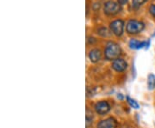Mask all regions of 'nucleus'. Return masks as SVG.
<instances>
[{
    "instance_id": "4",
    "label": "nucleus",
    "mask_w": 155,
    "mask_h": 128,
    "mask_svg": "<svg viewBox=\"0 0 155 128\" xmlns=\"http://www.w3.org/2000/svg\"><path fill=\"white\" fill-rule=\"evenodd\" d=\"M110 28L112 33L116 36H122L123 31H124V22L121 19L115 20L110 22Z\"/></svg>"
},
{
    "instance_id": "13",
    "label": "nucleus",
    "mask_w": 155,
    "mask_h": 128,
    "mask_svg": "<svg viewBox=\"0 0 155 128\" xmlns=\"http://www.w3.org/2000/svg\"><path fill=\"white\" fill-rule=\"evenodd\" d=\"M97 34H99L101 36L103 37H107V36H110V34L109 32V30L107 29L104 27H102V28H99L97 29Z\"/></svg>"
},
{
    "instance_id": "18",
    "label": "nucleus",
    "mask_w": 155,
    "mask_h": 128,
    "mask_svg": "<svg viewBox=\"0 0 155 128\" xmlns=\"http://www.w3.org/2000/svg\"><path fill=\"white\" fill-rule=\"evenodd\" d=\"M153 37H155V33L153 34Z\"/></svg>"
},
{
    "instance_id": "15",
    "label": "nucleus",
    "mask_w": 155,
    "mask_h": 128,
    "mask_svg": "<svg viewBox=\"0 0 155 128\" xmlns=\"http://www.w3.org/2000/svg\"><path fill=\"white\" fill-rule=\"evenodd\" d=\"M128 0H117V3L120 5H127Z\"/></svg>"
},
{
    "instance_id": "17",
    "label": "nucleus",
    "mask_w": 155,
    "mask_h": 128,
    "mask_svg": "<svg viewBox=\"0 0 155 128\" xmlns=\"http://www.w3.org/2000/svg\"><path fill=\"white\" fill-rule=\"evenodd\" d=\"M117 97H118L120 100H122V99H123V96L122 95V94H119V95H117Z\"/></svg>"
},
{
    "instance_id": "6",
    "label": "nucleus",
    "mask_w": 155,
    "mask_h": 128,
    "mask_svg": "<svg viewBox=\"0 0 155 128\" xmlns=\"http://www.w3.org/2000/svg\"><path fill=\"white\" fill-rule=\"evenodd\" d=\"M112 68L117 72H122L127 68V63L123 59L118 58L112 62Z\"/></svg>"
},
{
    "instance_id": "3",
    "label": "nucleus",
    "mask_w": 155,
    "mask_h": 128,
    "mask_svg": "<svg viewBox=\"0 0 155 128\" xmlns=\"http://www.w3.org/2000/svg\"><path fill=\"white\" fill-rule=\"evenodd\" d=\"M121 11H122L121 5L118 3H116L111 0L107 1L104 6V11L108 16H115L116 14L120 13Z\"/></svg>"
},
{
    "instance_id": "1",
    "label": "nucleus",
    "mask_w": 155,
    "mask_h": 128,
    "mask_svg": "<svg viewBox=\"0 0 155 128\" xmlns=\"http://www.w3.org/2000/svg\"><path fill=\"white\" fill-rule=\"evenodd\" d=\"M121 52L122 51H121V47L119 46V45L116 42L110 41L107 43L105 49H104L105 59L108 60H115L121 55Z\"/></svg>"
},
{
    "instance_id": "16",
    "label": "nucleus",
    "mask_w": 155,
    "mask_h": 128,
    "mask_svg": "<svg viewBox=\"0 0 155 128\" xmlns=\"http://www.w3.org/2000/svg\"><path fill=\"white\" fill-rule=\"evenodd\" d=\"M150 41H151L150 40H148L147 41H146V46H145V48H146V49H148V48H149Z\"/></svg>"
},
{
    "instance_id": "7",
    "label": "nucleus",
    "mask_w": 155,
    "mask_h": 128,
    "mask_svg": "<svg viewBox=\"0 0 155 128\" xmlns=\"http://www.w3.org/2000/svg\"><path fill=\"white\" fill-rule=\"evenodd\" d=\"M97 128H117V122L114 118H107L98 122Z\"/></svg>"
},
{
    "instance_id": "2",
    "label": "nucleus",
    "mask_w": 155,
    "mask_h": 128,
    "mask_svg": "<svg viewBox=\"0 0 155 128\" xmlns=\"http://www.w3.org/2000/svg\"><path fill=\"white\" fill-rule=\"evenodd\" d=\"M145 28V24L137 20H129L126 25V31L129 34H137Z\"/></svg>"
},
{
    "instance_id": "5",
    "label": "nucleus",
    "mask_w": 155,
    "mask_h": 128,
    "mask_svg": "<svg viewBox=\"0 0 155 128\" xmlns=\"http://www.w3.org/2000/svg\"><path fill=\"white\" fill-rule=\"evenodd\" d=\"M95 111L99 115H104L110 110V105L106 101H100L95 104Z\"/></svg>"
},
{
    "instance_id": "8",
    "label": "nucleus",
    "mask_w": 155,
    "mask_h": 128,
    "mask_svg": "<svg viewBox=\"0 0 155 128\" xmlns=\"http://www.w3.org/2000/svg\"><path fill=\"white\" fill-rule=\"evenodd\" d=\"M89 59L92 63H97L102 59V53L99 49H92L89 53Z\"/></svg>"
},
{
    "instance_id": "11",
    "label": "nucleus",
    "mask_w": 155,
    "mask_h": 128,
    "mask_svg": "<svg viewBox=\"0 0 155 128\" xmlns=\"http://www.w3.org/2000/svg\"><path fill=\"white\" fill-rule=\"evenodd\" d=\"M148 0H132V7L134 9H139L141 5H143Z\"/></svg>"
},
{
    "instance_id": "9",
    "label": "nucleus",
    "mask_w": 155,
    "mask_h": 128,
    "mask_svg": "<svg viewBox=\"0 0 155 128\" xmlns=\"http://www.w3.org/2000/svg\"><path fill=\"white\" fill-rule=\"evenodd\" d=\"M146 46V41H140L135 39H131L129 41V47L132 49H140Z\"/></svg>"
},
{
    "instance_id": "10",
    "label": "nucleus",
    "mask_w": 155,
    "mask_h": 128,
    "mask_svg": "<svg viewBox=\"0 0 155 128\" xmlns=\"http://www.w3.org/2000/svg\"><path fill=\"white\" fill-rule=\"evenodd\" d=\"M147 87L150 90L155 89V75L153 73H150L147 77Z\"/></svg>"
},
{
    "instance_id": "12",
    "label": "nucleus",
    "mask_w": 155,
    "mask_h": 128,
    "mask_svg": "<svg viewBox=\"0 0 155 128\" xmlns=\"http://www.w3.org/2000/svg\"><path fill=\"white\" fill-rule=\"evenodd\" d=\"M126 99H127V103L130 105L131 107L135 108V109H139V108H140V105H139V103L136 101L134 100V99H132V98H130L129 96H127V97H126Z\"/></svg>"
},
{
    "instance_id": "14",
    "label": "nucleus",
    "mask_w": 155,
    "mask_h": 128,
    "mask_svg": "<svg viewBox=\"0 0 155 128\" xmlns=\"http://www.w3.org/2000/svg\"><path fill=\"white\" fill-rule=\"evenodd\" d=\"M149 11L150 13H151V15L155 18V5H153L150 6Z\"/></svg>"
}]
</instances>
